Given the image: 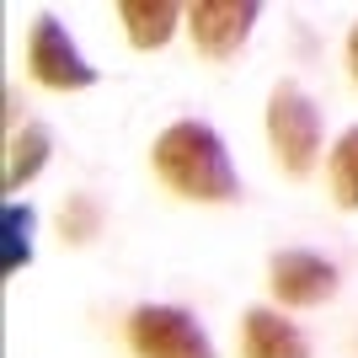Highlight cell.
Here are the masks:
<instances>
[{"label": "cell", "instance_id": "obj_1", "mask_svg": "<svg viewBox=\"0 0 358 358\" xmlns=\"http://www.w3.org/2000/svg\"><path fill=\"white\" fill-rule=\"evenodd\" d=\"M150 161H155V177L171 193L193 198V203H236L241 198V177H236V166H230V155H224V139L203 118L171 123L155 139Z\"/></svg>", "mask_w": 358, "mask_h": 358}, {"label": "cell", "instance_id": "obj_2", "mask_svg": "<svg viewBox=\"0 0 358 358\" xmlns=\"http://www.w3.org/2000/svg\"><path fill=\"white\" fill-rule=\"evenodd\" d=\"M268 139L289 177H310L315 171V161H321V107L294 80L273 86L268 96Z\"/></svg>", "mask_w": 358, "mask_h": 358}, {"label": "cell", "instance_id": "obj_3", "mask_svg": "<svg viewBox=\"0 0 358 358\" xmlns=\"http://www.w3.org/2000/svg\"><path fill=\"white\" fill-rule=\"evenodd\" d=\"M129 348L139 358H214L209 331L177 305H139L129 315Z\"/></svg>", "mask_w": 358, "mask_h": 358}, {"label": "cell", "instance_id": "obj_4", "mask_svg": "<svg viewBox=\"0 0 358 358\" xmlns=\"http://www.w3.org/2000/svg\"><path fill=\"white\" fill-rule=\"evenodd\" d=\"M27 70L43 80L48 91H86L96 80L86 59H80V48L70 43V32H64L59 16H38L27 32Z\"/></svg>", "mask_w": 358, "mask_h": 358}, {"label": "cell", "instance_id": "obj_5", "mask_svg": "<svg viewBox=\"0 0 358 358\" xmlns=\"http://www.w3.org/2000/svg\"><path fill=\"white\" fill-rule=\"evenodd\" d=\"M257 16H262L257 0H198L187 11V27H193V43L209 59H236V48L252 38Z\"/></svg>", "mask_w": 358, "mask_h": 358}, {"label": "cell", "instance_id": "obj_6", "mask_svg": "<svg viewBox=\"0 0 358 358\" xmlns=\"http://www.w3.org/2000/svg\"><path fill=\"white\" fill-rule=\"evenodd\" d=\"M268 284L284 305H321L337 294V268L315 252H278L268 262Z\"/></svg>", "mask_w": 358, "mask_h": 358}, {"label": "cell", "instance_id": "obj_7", "mask_svg": "<svg viewBox=\"0 0 358 358\" xmlns=\"http://www.w3.org/2000/svg\"><path fill=\"white\" fill-rule=\"evenodd\" d=\"M241 358H310L305 337L294 321H284L278 310H246L241 321Z\"/></svg>", "mask_w": 358, "mask_h": 358}, {"label": "cell", "instance_id": "obj_8", "mask_svg": "<svg viewBox=\"0 0 358 358\" xmlns=\"http://www.w3.org/2000/svg\"><path fill=\"white\" fill-rule=\"evenodd\" d=\"M118 16H123V32H129L134 48H166L182 22V11L171 0H123Z\"/></svg>", "mask_w": 358, "mask_h": 358}, {"label": "cell", "instance_id": "obj_9", "mask_svg": "<svg viewBox=\"0 0 358 358\" xmlns=\"http://www.w3.org/2000/svg\"><path fill=\"white\" fill-rule=\"evenodd\" d=\"M48 161V129L43 123H22L11 139H6V193H16L22 182H32Z\"/></svg>", "mask_w": 358, "mask_h": 358}, {"label": "cell", "instance_id": "obj_10", "mask_svg": "<svg viewBox=\"0 0 358 358\" xmlns=\"http://www.w3.org/2000/svg\"><path fill=\"white\" fill-rule=\"evenodd\" d=\"M32 224H38V214L27 203H6V214H0V273L6 278H16L32 262Z\"/></svg>", "mask_w": 358, "mask_h": 358}, {"label": "cell", "instance_id": "obj_11", "mask_svg": "<svg viewBox=\"0 0 358 358\" xmlns=\"http://www.w3.org/2000/svg\"><path fill=\"white\" fill-rule=\"evenodd\" d=\"M327 182H331V198L343 209H358V129H348L337 139V150L327 161Z\"/></svg>", "mask_w": 358, "mask_h": 358}, {"label": "cell", "instance_id": "obj_12", "mask_svg": "<svg viewBox=\"0 0 358 358\" xmlns=\"http://www.w3.org/2000/svg\"><path fill=\"white\" fill-rule=\"evenodd\" d=\"M64 241H75V246H80V241H91L96 236V203H91V198H70V209H64Z\"/></svg>", "mask_w": 358, "mask_h": 358}, {"label": "cell", "instance_id": "obj_13", "mask_svg": "<svg viewBox=\"0 0 358 358\" xmlns=\"http://www.w3.org/2000/svg\"><path fill=\"white\" fill-rule=\"evenodd\" d=\"M348 64H353V80H358V22H353V32H348Z\"/></svg>", "mask_w": 358, "mask_h": 358}]
</instances>
